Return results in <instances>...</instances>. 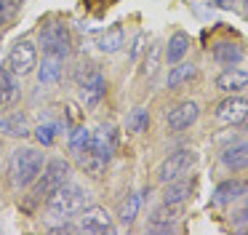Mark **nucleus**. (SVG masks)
I'll use <instances>...</instances> for the list:
<instances>
[{
	"label": "nucleus",
	"instance_id": "obj_1",
	"mask_svg": "<svg viewBox=\"0 0 248 235\" xmlns=\"http://www.w3.org/2000/svg\"><path fill=\"white\" fill-rule=\"evenodd\" d=\"M46 166V155L35 147H16L8 158V176L14 187H30L38 182Z\"/></svg>",
	"mask_w": 248,
	"mask_h": 235
},
{
	"label": "nucleus",
	"instance_id": "obj_2",
	"mask_svg": "<svg viewBox=\"0 0 248 235\" xmlns=\"http://www.w3.org/2000/svg\"><path fill=\"white\" fill-rule=\"evenodd\" d=\"M112 152H115V131L112 128H99V131H91V142L78 158H80L86 174L102 176Z\"/></svg>",
	"mask_w": 248,
	"mask_h": 235
},
{
	"label": "nucleus",
	"instance_id": "obj_3",
	"mask_svg": "<svg viewBox=\"0 0 248 235\" xmlns=\"http://www.w3.org/2000/svg\"><path fill=\"white\" fill-rule=\"evenodd\" d=\"M46 206H48L51 217L70 219V217H75V214H80L86 206H91V192L67 182L64 187H59V190H56L54 195L46 201Z\"/></svg>",
	"mask_w": 248,
	"mask_h": 235
},
{
	"label": "nucleus",
	"instance_id": "obj_4",
	"mask_svg": "<svg viewBox=\"0 0 248 235\" xmlns=\"http://www.w3.org/2000/svg\"><path fill=\"white\" fill-rule=\"evenodd\" d=\"M70 174H72V166L67 163V160H62V158L46 160L43 171H40L38 182H35V198H38V201L40 198L48 201L59 187H64L67 182H70Z\"/></svg>",
	"mask_w": 248,
	"mask_h": 235
},
{
	"label": "nucleus",
	"instance_id": "obj_5",
	"mask_svg": "<svg viewBox=\"0 0 248 235\" xmlns=\"http://www.w3.org/2000/svg\"><path fill=\"white\" fill-rule=\"evenodd\" d=\"M78 88H80V99L86 107H96L102 101L104 91H107V80H104L102 69L96 64H80V69L75 72Z\"/></svg>",
	"mask_w": 248,
	"mask_h": 235
},
{
	"label": "nucleus",
	"instance_id": "obj_6",
	"mask_svg": "<svg viewBox=\"0 0 248 235\" xmlns=\"http://www.w3.org/2000/svg\"><path fill=\"white\" fill-rule=\"evenodd\" d=\"M70 30H67L64 21H48V24H43V30H40V48H43L46 56H59L64 59L67 53H70Z\"/></svg>",
	"mask_w": 248,
	"mask_h": 235
},
{
	"label": "nucleus",
	"instance_id": "obj_7",
	"mask_svg": "<svg viewBox=\"0 0 248 235\" xmlns=\"http://www.w3.org/2000/svg\"><path fill=\"white\" fill-rule=\"evenodd\" d=\"M38 67V48H35L32 40H16L11 48V53H8V69H11L14 75H30L32 69Z\"/></svg>",
	"mask_w": 248,
	"mask_h": 235
},
{
	"label": "nucleus",
	"instance_id": "obj_8",
	"mask_svg": "<svg viewBox=\"0 0 248 235\" xmlns=\"http://www.w3.org/2000/svg\"><path fill=\"white\" fill-rule=\"evenodd\" d=\"M195 160H198V155H195L192 150H176V152H171V155H168V158L160 163L157 179L166 185V182H173V179H179V176L189 174V168L195 166Z\"/></svg>",
	"mask_w": 248,
	"mask_h": 235
},
{
	"label": "nucleus",
	"instance_id": "obj_9",
	"mask_svg": "<svg viewBox=\"0 0 248 235\" xmlns=\"http://www.w3.org/2000/svg\"><path fill=\"white\" fill-rule=\"evenodd\" d=\"M214 115H216V120H219L221 126H240V123L248 118V101L230 94V99H224V101L216 104Z\"/></svg>",
	"mask_w": 248,
	"mask_h": 235
},
{
	"label": "nucleus",
	"instance_id": "obj_10",
	"mask_svg": "<svg viewBox=\"0 0 248 235\" xmlns=\"http://www.w3.org/2000/svg\"><path fill=\"white\" fill-rule=\"evenodd\" d=\"M78 230H83V233H112V217H109L107 208L102 206H86L80 211V224H78Z\"/></svg>",
	"mask_w": 248,
	"mask_h": 235
},
{
	"label": "nucleus",
	"instance_id": "obj_11",
	"mask_svg": "<svg viewBox=\"0 0 248 235\" xmlns=\"http://www.w3.org/2000/svg\"><path fill=\"white\" fill-rule=\"evenodd\" d=\"M200 115V104L198 101H182V104L171 107L166 112V123L171 131H182V128H189Z\"/></svg>",
	"mask_w": 248,
	"mask_h": 235
},
{
	"label": "nucleus",
	"instance_id": "obj_12",
	"mask_svg": "<svg viewBox=\"0 0 248 235\" xmlns=\"http://www.w3.org/2000/svg\"><path fill=\"white\" fill-rule=\"evenodd\" d=\"M216 88L224 94H237V91L248 88V72L237 67H227L224 72L216 75Z\"/></svg>",
	"mask_w": 248,
	"mask_h": 235
},
{
	"label": "nucleus",
	"instance_id": "obj_13",
	"mask_svg": "<svg viewBox=\"0 0 248 235\" xmlns=\"http://www.w3.org/2000/svg\"><path fill=\"white\" fill-rule=\"evenodd\" d=\"M179 217H182V208L173 206V203H163L160 208H155L150 217V224L155 233H168V230H173V224L179 222Z\"/></svg>",
	"mask_w": 248,
	"mask_h": 235
},
{
	"label": "nucleus",
	"instance_id": "obj_14",
	"mask_svg": "<svg viewBox=\"0 0 248 235\" xmlns=\"http://www.w3.org/2000/svg\"><path fill=\"white\" fill-rule=\"evenodd\" d=\"M246 192H248V182L246 179H227V182H221V185L216 187L214 203L216 206H227V203L237 201V198L246 195Z\"/></svg>",
	"mask_w": 248,
	"mask_h": 235
},
{
	"label": "nucleus",
	"instance_id": "obj_15",
	"mask_svg": "<svg viewBox=\"0 0 248 235\" xmlns=\"http://www.w3.org/2000/svg\"><path fill=\"white\" fill-rule=\"evenodd\" d=\"M192 190H195V182H192V179H184V176H179V179H173V182H166L163 203H173V206H182V203L187 201L189 195H192Z\"/></svg>",
	"mask_w": 248,
	"mask_h": 235
},
{
	"label": "nucleus",
	"instance_id": "obj_16",
	"mask_svg": "<svg viewBox=\"0 0 248 235\" xmlns=\"http://www.w3.org/2000/svg\"><path fill=\"white\" fill-rule=\"evenodd\" d=\"M19 99V83L8 67H0V110L14 107Z\"/></svg>",
	"mask_w": 248,
	"mask_h": 235
},
{
	"label": "nucleus",
	"instance_id": "obj_17",
	"mask_svg": "<svg viewBox=\"0 0 248 235\" xmlns=\"http://www.w3.org/2000/svg\"><path fill=\"white\" fill-rule=\"evenodd\" d=\"M211 56H214V62L224 64V67H232V64H237V62L243 59V48L237 46V43L221 40V43H216V46H214Z\"/></svg>",
	"mask_w": 248,
	"mask_h": 235
},
{
	"label": "nucleus",
	"instance_id": "obj_18",
	"mask_svg": "<svg viewBox=\"0 0 248 235\" xmlns=\"http://www.w3.org/2000/svg\"><path fill=\"white\" fill-rule=\"evenodd\" d=\"M0 134H6V136H27L30 134L27 115H22V112H11V115L0 118Z\"/></svg>",
	"mask_w": 248,
	"mask_h": 235
},
{
	"label": "nucleus",
	"instance_id": "obj_19",
	"mask_svg": "<svg viewBox=\"0 0 248 235\" xmlns=\"http://www.w3.org/2000/svg\"><path fill=\"white\" fill-rule=\"evenodd\" d=\"M221 163H224L227 168H232V171L246 168L248 166V144L237 142V144H232V147H227L224 152H221Z\"/></svg>",
	"mask_w": 248,
	"mask_h": 235
},
{
	"label": "nucleus",
	"instance_id": "obj_20",
	"mask_svg": "<svg viewBox=\"0 0 248 235\" xmlns=\"http://www.w3.org/2000/svg\"><path fill=\"white\" fill-rule=\"evenodd\" d=\"M187 51H189V35L187 32H173L171 40H168V48H166V62L168 64L182 62Z\"/></svg>",
	"mask_w": 248,
	"mask_h": 235
},
{
	"label": "nucleus",
	"instance_id": "obj_21",
	"mask_svg": "<svg viewBox=\"0 0 248 235\" xmlns=\"http://www.w3.org/2000/svg\"><path fill=\"white\" fill-rule=\"evenodd\" d=\"M59 78H62V59L59 56H43V62L38 67V83L51 85Z\"/></svg>",
	"mask_w": 248,
	"mask_h": 235
},
{
	"label": "nucleus",
	"instance_id": "obj_22",
	"mask_svg": "<svg viewBox=\"0 0 248 235\" xmlns=\"http://www.w3.org/2000/svg\"><path fill=\"white\" fill-rule=\"evenodd\" d=\"M195 75H198V67L192 62H176L173 69L168 72V88H179V85L189 83Z\"/></svg>",
	"mask_w": 248,
	"mask_h": 235
},
{
	"label": "nucleus",
	"instance_id": "obj_23",
	"mask_svg": "<svg viewBox=\"0 0 248 235\" xmlns=\"http://www.w3.org/2000/svg\"><path fill=\"white\" fill-rule=\"evenodd\" d=\"M123 43H125L123 27L115 24V27H109L107 32H102V35H99V51L115 53V51H120V46H123Z\"/></svg>",
	"mask_w": 248,
	"mask_h": 235
},
{
	"label": "nucleus",
	"instance_id": "obj_24",
	"mask_svg": "<svg viewBox=\"0 0 248 235\" xmlns=\"http://www.w3.org/2000/svg\"><path fill=\"white\" fill-rule=\"evenodd\" d=\"M125 128L131 134H144L150 128V112H147V107H134L128 112V118H125Z\"/></svg>",
	"mask_w": 248,
	"mask_h": 235
},
{
	"label": "nucleus",
	"instance_id": "obj_25",
	"mask_svg": "<svg viewBox=\"0 0 248 235\" xmlns=\"http://www.w3.org/2000/svg\"><path fill=\"white\" fill-rule=\"evenodd\" d=\"M160 59H166L163 46H160V43H152V46L147 48V53H144V67H141L144 78H155V75H157V67H160Z\"/></svg>",
	"mask_w": 248,
	"mask_h": 235
},
{
	"label": "nucleus",
	"instance_id": "obj_26",
	"mask_svg": "<svg viewBox=\"0 0 248 235\" xmlns=\"http://www.w3.org/2000/svg\"><path fill=\"white\" fill-rule=\"evenodd\" d=\"M139 206H141V195H139V192H131V195H125V201L120 203L118 219H120L123 224H131L136 217H139Z\"/></svg>",
	"mask_w": 248,
	"mask_h": 235
},
{
	"label": "nucleus",
	"instance_id": "obj_27",
	"mask_svg": "<svg viewBox=\"0 0 248 235\" xmlns=\"http://www.w3.org/2000/svg\"><path fill=\"white\" fill-rule=\"evenodd\" d=\"M88 142H91V131H88L86 126H75V128H72V134H70V147H72V152L80 155L83 150L88 147Z\"/></svg>",
	"mask_w": 248,
	"mask_h": 235
},
{
	"label": "nucleus",
	"instance_id": "obj_28",
	"mask_svg": "<svg viewBox=\"0 0 248 235\" xmlns=\"http://www.w3.org/2000/svg\"><path fill=\"white\" fill-rule=\"evenodd\" d=\"M54 136H56V131H54V126H48V123H43V126L35 128V139H38V142L43 144V147L54 144Z\"/></svg>",
	"mask_w": 248,
	"mask_h": 235
},
{
	"label": "nucleus",
	"instance_id": "obj_29",
	"mask_svg": "<svg viewBox=\"0 0 248 235\" xmlns=\"http://www.w3.org/2000/svg\"><path fill=\"white\" fill-rule=\"evenodd\" d=\"M19 11V0H0V27Z\"/></svg>",
	"mask_w": 248,
	"mask_h": 235
},
{
	"label": "nucleus",
	"instance_id": "obj_30",
	"mask_svg": "<svg viewBox=\"0 0 248 235\" xmlns=\"http://www.w3.org/2000/svg\"><path fill=\"white\" fill-rule=\"evenodd\" d=\"M144 40H147L144 32H136V35H134V40H131V51H128V59H131V62H136V59H139V53L147 48Z\"/></svg>",
	"mask_w": 248,
	"mask_h": 235
},
{
	"label": "nucleus",
	"instance_id": "obj_31",
	"mask_svg": "<svg viewBox=\"0 0 248 235\" xmlns=\"http://www.w3.org/2000/svg\"><path fill=\"white\" fill-rule=\"evenodd\" d=\"M72 230H75V227H72V224H67V222H62V224H59V227H54V233H72Z\"/></svg>",
	"mask_w": 248,
	"mask_h": 235
},
{
	"label": "nucleus",
	"instance_id": "obj_32",
	"mask_svg": "<svg viewBox=\"0 0 248 235\" xmlns=\"http://www.w3.org/2000/svg\"><path fill=\"white\" fill-rule=\"evenodd\" d=\"M214 5H219V8H230L232 0H214Z\"/></svg>",
	"mask_w": 248,
	"mask_h": 235
},
{
	"label": "nucleus",
	"instance_id": "obj_33",
	"mask_svg": "<svg viewBox=\"0 0 248 235\" xmlns=\"http://www.w3.org/2000/svg\"><path fill=\"white\" fill-rule=\"evenodd\" d=\"M0 158H3V144H0Z\"/></svg>",
	"mask_w": 248,
	"mask_h": 235
},
{
	"label": "nucleus",
	"instance_id": "obj_34",
	"mask_svg": "<svg viewBox=\"0 0 248 235\" xmlns=\"http://www.w3.org/2000/svg\"><path fill=\"white\" fill-rule=\"evenodd\" d=\"M246 8H248V0H246Z\"/></svg>",
	"mask_w": 248,
	"mask_h": 235
}]
</instances>
